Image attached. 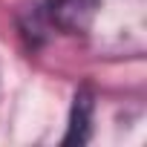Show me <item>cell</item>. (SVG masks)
I'll use <instances>...</instances> for the list:
<instances>
[{
	"label": "cell",
	"instance_id": "1",
	"mask_svg": "<svg viewBox=\"0 0 147 147\" xmlns=\"http://www.w3.org/2000/svg\"><path fill=\"white\" fill-rule=\"evenodd\" d=\"M98 6H101V0H46L43 12H46V20L58 26L61 32L84 35L92 26Z\"/></svg>",
	"mask_w": 147,
	"mask_h": 147
},
{
	"label": "cell",
	"instance_id": "2",
	"mask_svg": "<svg viewBox=\"0 0 147 147\" xmlns=\"http://www.w3.org/2000/svg\"><path fill=\"white\" fill-rule=\"evenodd\" d=\"M90 121H92V98H90V92H78L75 95V104H72V121H69L66 144L87 141L90 138Z\"/></svg>",
	"mask_w": 147,
	"mask_h": 147
}]
</instances>
